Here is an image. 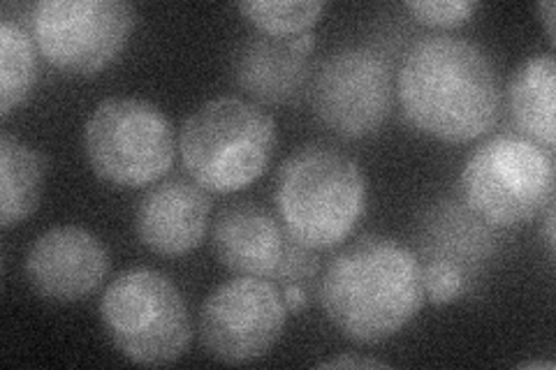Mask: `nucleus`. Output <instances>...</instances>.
Returning <instances> with one entry per match:
<instances>
[{"instance_id":"obj_1","label":"nucleus","mask_w":556,"mask_h":370,"mask_svg":"<svg viewBox=\"0 0 556 370\" xmlns=\"http://www.w3.org/2000/svg\"><path fill=\"white\" fill-rule=\"evenodd\" d=\"M396 95L417 130L447 144L490 132L501 112L492 56L471 40L443 33L427 35L406 51Z\"/></svg>"},{"instance_id":"obj_2","label":"nucleus","mask_w":556,"mask_h":370,"mask_svg":"<svg viewBox=\"0 0 556 370\" xmlns=\"http://www.w3.org/2000/svg\"><path fill=\"white\" fill-rule=\"evenodd\" d=\"M320 306L345 339L376 345L396 336L422 310V259L402 241L364 234L325 264Z\"/></svg>"},{"instance_id":"obj_3","label":"nucleus","mask_w":556,"mask_h":370,"mask_svg":"<svg viewBox=\"0 0 556 370\" xmlns=\"http://www.w3.org/2000/svg\"><path fill=\"white\" fill-rule=\"evenodd\" d=\"M274 202L290 239L311 251L337 248L367 210V179L348 153L306 144L281 165Z\"/></svg>"},{"instance_id":"obj_4","label":"nucleus","mask_w":556,"mask_h":370,"mask_svg":"<svg viewBox=\"0 0 556 370\" xmlns=\"http://www.w3.org/2000/svg\"><path fill=\"white\" fill-rule=\"evenodd\" d=\"M274 146V118L260 104L237 95L206 100L179 130L188 176L218 195L253 186L267 171Z\"/></svg>"},{"instance_id":"obj_5","label":"nucleus","mask_w":556,"mask_h":370,"mask_svg":"<svg viewBox=\"0 0 556 370\" xmlns=\"http://www.w3.org/2000/svg\"><path fill=\"white\" fill-rule=\"evenodd\" d=\"M459 190L486 225H529L554 202V151L515 132L490 137L468 155Z\"/></svg>"},{"instance_id":"obj_6","label":"nucleus","mask_w":556,"mask_h":370,"mask_svg":"<svg viewBox=\"0 0 556 370\" xmlns=\"http://www.w3.org/2000/svg\"><path fill=\"white\" fill-rule=\"evenodd\" d=\"M100 320L112 345L139 366L174 363L193 341L186 298L153 269L118 273L100 296Z\"/></svg>"},{"instance_id":"obj_7","label":"nucleus","mask_w":556,"mask_h":370,"mask_svg":"<svg viewBox=\"0 0 556 370\" xmlns=\"http://www.w3.org/2000/svg\"><path fill=\"white\" fill-rule=\"evenodd\" d=\"M177 144L167 114L139 98H104L84 128L86 161L116 188L159 183L174 165Z\"/></svg>"},{"instance_id":"obj_8","label":"nucleus","mask_w":556,"mask_h":370,"mask_svg":"<svg viewBox=\"0 0 556 370\" xmlns=\"http://www.w3.org/2000/svg\"><path fill=\"white\" fill-rule=\"evenodd\" d=\"M137 24L126 0H40L30 33L40 54L61 73L89 77L118 59Z\"/></svg>"},{"instance_id":"obj_9","label":"nucleus","mask_w":556,"mask_h":370,"mask_svg":"<svg viewBox=\"0 0 556 370\" xmlns=\"http://www.w3.org/2000/svg\"><path fill=\"white\" fill-rule=\"evenodd\" d=\"M288 322V306L267 278L225 280L200 308L198 336L208 357L223 363H249L269 355Z\"/></svg>"},{"instance_id":"obj_10","label":"nucleus","mask_w":556,"mask_h":370,"mask_svg":"<svg viewBox=\"0 0 556 370\" xmlns=\"http://www.w3.org/2000/svg\"><path fill=\"white\" fill-rule=\"evenodd\" d=\"M394 100L392 67L369 47H343L316 73L311 104L325 128L345 139L378 132Z\"/></svg>"},{"instance_id":"obj_11","label":"nucleus","mask_w":556,"mask_h":370,"mask_svg":"<svg viewBox=\"0 0 556 370\" xmlns=\"http://www.w3.org/2000/svg\"><path fill=\"white\" fill-rule=\"evenodd\" d=\"M24 271L30 290L45 302L75 304L108 278L110 255L89 229L59 225L30 243Z\"/></svg>"},{"instance_id":"obj_12","label":"nucleus","mask_w":556,"mask_h":370,"mask_svg":"<svg viewBox=\"0 0 556 370\" xmlns=\"http://www.w3.org/2000/svg\"><path fill=\"white\" fill-rule=\"evenodd\" d=\"M212 197L193 179L172 176L151 186L135 210V232L144 248L163 257L193 253L204 241Z\"/></svg>"},{"instance_id":"obj_13","label":"nucleus","mask_w":556,"mask_h":370,"mask_svg":"<svg viewBox=\"0 0 556 370\" xmlns=\"http://www.w3.org/2000/svg\"><path fill=\"white\" fill-rule=\"evenodd\" d=\"M288 241L286 229L255 202L225 206L212 227L214 255L235 276L276 278Z\"/></svg>"},{"instance_id":"obj_14","label":"nucleus","mask_w":556,"mask_h":370,"mask_svg":"<svg viewBox=\"0 0 556 370\" xmlns=\"http://www.w3.org/2000/svg\"><path fill=\"white\" fill-rule=\"evenodd\" d=\"M420 259L447 261L457 267L471 290L480 283L494 257L496 237L492 225L476 216L464 202L445 200L431 206L420 225Z\"/></svg>"},{"instance_id":"obj_15","label":"nucleus","mask_w":556,"mask_h":370,"mask_svg":"<svg viewBox=\"0 0 556 370\" xmlns=\"http://www.w3.org/2000/svg\"><path fill=\"white\" fill-rule=\"evenodd\" d=\"M308 77V59L290 38L257 33L243 40L232 59V79L253 100L283 104L298 98Z\"/></svg>"},{"instance_id":"obj_16","label":"nucleus","mask_w":556,"mask_h":370,"mask_svg":"<svg viewBox=\"0 0 556 370\" xmlns=\"http://www.w3.org/2000/svg\"><path fill=\"white\" fill-rule=\"evenodd\" d=\"M508 102L517 130L531 142L554 151L556 63L552 54H535L515 69L508 84Z\"/></svg>"},{"instance_id":"obj_17","label":"nucleus","mask_w":556,"mask_h":370,"mask_svg":"<svg viewBox=\"0 0 556 370\" xmlns=\"http://www.w3.org/2000/svg\"><path fill=\"white\" fill-rule=\"evenodd\" d=\"M45 155L3 132L0 137V225L5 229L24 222L40 206L45 190Z\"/></svg>"},{"instance_id":"obj_18","label":"nucleus","mask_w":556,"mask_h":370,"mask_svg":"<svg viewBox=\"0 0 556 370\" xmlns=\"http://www.w3.org/2000/svg\"><path fill=\"white\" fill-rule=\"evenodd\" d=\"M38 81V42L12 20L0 22V116L22 107Z\"/></svg>"},{"instance_id":"obj_19","label":"nucleus","mask_w":556,"mask_h":370,"mask_svg":"<svg viewBox=\"0 0 556 370\" xmlns=\"http://www.w3.org/2000/svg\"><path fill=\"white\" fill-rule=\"evenodd\" d=\"M323 0H243L237 10L247 20L274 38H294L308 33L325 12Z\"/></svg>"},{"instance_id":"obj_20","label":"nucleus","mask_w":556,"mask_h":370,"mask_svg":"<svg viewBox=\"0 0 556 370\" xmlns=\"http://www.w3.org/2000/svg\"><path fill=\"white\" fill-rule=\"evenodd\" d=\"M422 280H425V296L433 306H447L459 302L462 296L471 292V285L464 273L452 267L447 261H425L422 264Z\"/></svg>"},{"instance_id":"obj_21","label":"nucleus","mask_w":556,"mask_h":370,"mask_svg":"<svg viewBox=\"0 0 556 370\" xmlns=\"http://www.w3.org/2000/svg\"><path fill=\"white\" fill-rule=\"evenodd\" d=\"M404 8L420 24L455 28L471 20L478 10V3H473V0H408Z\"/></svg>"},{"instance_id":"obj_22","label":"nucleus","mask_w":556,"mask_h":370,"mask_svg":"<svg viewBox=\"0 0 556 370\" xmlns=\"http://www.w3.org/2000/svg\"><path fill=\"white\" fill-rule=\"evenodd\" d=\"M318 366H320V368H388L386 361L362 359V357H351V355L332 357V359H327V361H320Z\"/></svg>"},{"instance_id":"obj_23","label":"nucleus","mask_w":556,"mask_h":370,"mask_svg":"<svg viewBox=\"0 0 556 370\" xmlns=\"http://www.w3.org/2000/svg\"><path fill=\"white\" fill-rule=\"evenodd\" d=\"M281 294H283V302L288 306V312H300L308 304V290H304L300 285H286L281 290Z\"/></svg>"},{"instance_id":"obj_24","label":"nucleus","mask_w":556,"mask_h":370,"mask_svg":"<svg viewBox=\"0 0 556 370\" xmlns=\"http://www.w3.org/2000/svg\"><path fill=\"white\" fill-rule=\"evenodd\" d=\"M538 12H543V20H545L547 35H549V42L554 44V14H556V5L552 3V0H547V3L538 5Z\"/></svg>"},{"instance_id":"obj_25","label":"nucleus","mask_w":556,"mask_h":370,"mask_svg":"<svg viewBox=\"0 0 556 370\" xmlns=\"http://www.w3.org/2000/svg\"><path fill=\"white\" fill-rule=\"evenodd\" d=\"M545 243L554 255V202L545 208Z\"/></svg>"},{"instance_id":"obj_26","label":"nucleus","mask_w":556,"mask_h":370,"mask_svg":"<svg viewBox=\"0 0 556 370\" xmlns=\"http://www.w3.org/2000/svg\"><path fill=\"white\" fill-rule=\"evenodd\" d=\"M292 40V44L298 47L300 51H304V54H308L311 51V47H313V42H316V38H313L311 33H302V35H294V38H290Z\"/></svg>"},{"instance_id":"obj_27","label":"nucleus","mask_w":556,"mask_h":370,"mask_svg":"<svg viewBox=\"0 0 556 370\" xmlns=\"http://www.w3.org/2000/svg\"><path fill=\"white\" fill-rule=\"evenodd\" d=\"M519 368H545V370H554V363H552V361H527V363H521Z\"/></svg>"}]
</instances>
